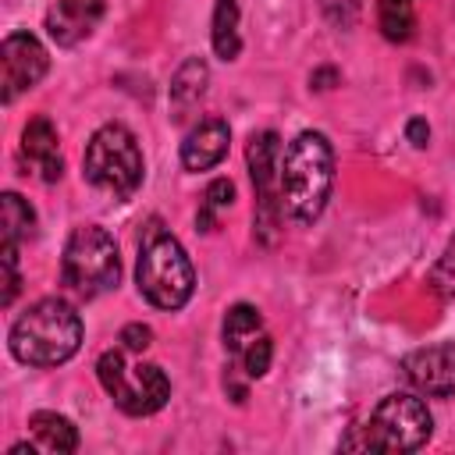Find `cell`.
<instances>
[{"mask_svg": "<svg viewBox=\"0 0 455 455\" xmlns=\"http://www.w3.org/2000/svg\"><path fill=\"white\" fill-rule=\"evenodd\" d=\"M210 39H213L217 57H224V60L238 57V50H242V39H238V0H217Z\"/></svg>", "mask_w": 455, "mask_h": 455, "instance_id": "17", "label": "cell"}, {"mask_svg": "<svg viewBox=\"0 0 455 455\" xmlns=\"http://www.w3.org/2000/svg\"><path fill=\"white\" fill-rule=\"evenodd\" d=\"M430 288H434L441 299H451V295H455V238L448 242V249H444L441 259L434 263V270H430Z\"/></svg>", "mask_w": 455, "mask_h": 455, "instance_id": "22", "label": "cell"}, {"mask_svg": "<svg viewBox=\"0 0 455 455\" xmlns=\"http://www.w3.org/2000/svg\"><path fill=\"white\" fill-rule=\"evenodd\" d=\"M82 171H85V181L96 185L100 192H107L114 199H128L139 192L146 164H142V149H139L135 135L124 124L110 121L92 132V139L85 146Z\"/></svg>", "mask_w": 455, "mask_h": 455, "instance_id": "5", "label": "cell"}, {"mask_svg": "<svg viewBox=\"0 0 455 455\" xmlns=\"http://www.w3.org/2000/svg\"><path fill=\"white\" fill-rule=\"evenodd\" d=\"M405 139H409L416 149H423V146L430 142V124H427L423 117H412V121L405 124Z\"/></svg>", "mask_w": 455, "mask_h": 455, "instance_id": "25", "label": "cell"}, {"mask_svg": "<svg viewBox=\"0 0 455 455\" xmlns=\"http://www.w3.org/2000/svg\"><path fill=\"white\" fill-rule=\"evenodd\" d=\"M235 359H238V366H242L245 377H252V380L263 377V373L270 370V359H274V341H270V334L263 331L259 338H252Z\"/></svg>", "mask_w": 455, "mask_h": 455, "instance_id": "21", "label": "cell"}, {"mask_svg": "<svg viewBox=\"0 0 455 455\" xmlns=\"http://www.w3.org/2000/svg\"><path fill=\"white\" fill-rule=\"evenodd\" d=\"M28 434L36 441L39 451H53V455H68L78 448V430L68 416L60 412H32L28 419Z\"/></svg>", "mask_w": 455, "mask_h": 455, "instance_id": "15", "label": "cell"}, {"mask_svg": "<svg viewBox=\"0 0 455 455\" xmlns=\"http://www.w3.org/2000/svg\"><path fill=\"white\" fill-rule=\"evenodd\" d=\"M434 416L427 402L412 391H395L377 402L370 419L359 427V437H345L341 448L359 451H416L430 441Z\"/></svg>", "mask_w": 455, "mask_h": 455, "instance_id": "4", "label": "cell"}, {"mask_svg": "<svg viewBox=\"0 0 455 455\" xmlns=\"http://www.w3.org/2000/svg\"><path fill=\"white\" fill-rule=\"evenodd\" d=\"M21 160L25 167H32L43 181H57L64 174V160H60V139L57 128L46 117H32L21 132Z\"/></svg>", "mask_w": 455, "mask_h": 455, "instance_id": "12", "label": "cell"}, {"mask_svg": "<svg viewBox=\"0 0 455 455\" xmlns=\"http://www.w3.org/2000/svg\"><path fill=\"white\" fill-rule=\"evenodd\" d=\"M245 160H249V174H252V185H256V235L270 245L274 235H277L281 213H284V203H281V139H277V132L252 135L249 149H245Z\"/></svg>", "mask_w": 455, "mask_h": 455, "instance_id": "8", "label": "cell"}, {"mask_svg": "<svg viewBox=\"0 0 455 455\" xmlns=\"http://www.w3.org/2000/svg\"><path fill=\"white\" fill-rule=\"evenodd\" d=\"M220 334H224V348H228L231 355H238L252 338H259V334H263V316H259V309H256V306H249V302L231 306V309H228V316H224Z\"/></svg>", "mask_w": 455, "mask_h": 455, "instance_id": "16", "label": "cell"}, {"mask_svg": "<svg viewBox=\"0 0 455 455\" xmlns=\"http://www.w3.org/2000/svg\"><path fill=\"white\" fill-rule=\"evenodd\" d=\"M4 242L18 245L21 238H28L36 231V210L18 196V192H4Z\"/></svg>", "mask_w": 455, "mask_h": 455, "instance_id": "18", "label": "cell"}, {"mask_svg": "<svg viewBox=\"0 0 455 455\" xmlns=\"http://www.w3.org/2000/svg\"><path fill=\"white\" fill-rule=\"evenodd\" d=\"M228 142H231V132H228V121L220 117H203L181 142V167L185 171H210L224 160L228 153Z\"/></svg>", "mask_w": 455, "mask_h": 455, "instance_id": "13", "label": "cell"}, {"mask_svg": "<svg viewBox=\"0 0 455 455\" xmlns=\"http://www.w3.org/2000/svg\"><path fill=\"white\" fill-rule=\"evenodd\" d=\"M103 18V0H53L46 11V32L57 46H78Z\"/></svg>", "mask_w": 455, "mask_h": 455, "instance_id": "11", "label": "cell"}, {"mask_svg": "<svg viewBox=\"0 0 455 455\" xmlns=\"http://www.w3.org/2000/svg\"><path fill=\"white\" fill-rule=\"evenodd\" d=\"M206 82H210V68L203 57H188L174 78H171V114L174 121H185L206 96Z\"/></svg>", "mask_w": 455, "mask_h": 455, "instance_id": "14", "label": "cell"}, {"mask_svg": "<svg viewBox=\"0 0 455 455\" xmlns=\"http://www.w3.org/2000/svg\"><path fill=\"white\" fill-rule=\"evenodd\" d=\"M320 7H323V14L334 21V25H341V28H348L355 18H359V0H320Z\"/></svg>", "mask_w": 455, "mask_h": 455, "instance_id": "23", "label": "cell"}, {"mask_svg": "<svg viewBox=\"0 0 455 455\" xmlns=\"http://www.w3.org/2000/svg\"><path fill=\"white\" fill-rule=\"evenodd\" d=\"M60 277L75 295H85V299L110 291L121 277V256H117L114 235L100 224L75 228L60 256Z\"/></svg>", "mask_w": 455, "mask_h": 455, "instance_id": "6", "label": "cell"}, {"mask_svg": "<svg viewBox=\"0 0 455 455\" xmlns=\"http://www.w3.org/2000/svg\"><path fill=\"white\" fill-rule=\"evenodd\" d=\"M7 345L25 366H60L82 345V316L64 299H39L11 323Z\"/></svg>", "mask_w": 455, "mask_h": 455, "instance_id": "1", "label": "cell"}, {"mask_svg": "<svg viewBox=\"0 0 455 455\" xmlns=\"http://www.w3.org/2000/svg\"><path fill=\"white\" fill-rule=\"evenodd\" d=\"M338 78V71H331V68H320V71H313L309 75V85L313 89H331V82Z\"/></svg>", "mask_w": 455, "mask_h": 455, "instance_id": "26", "label": "cell"}, {"mask_svg": "<svg viewBox=\"0 0 455 455\" xmlns=\"http://www.w3.org/2000/svg\"><path fill=\"white\" fill-rule=\"evenodd\" d=\"M402 380L427 398L455 395V341L416 348L402 359Z\"/></svg>", "mask_w": 455, "mask_h": 455, "instance_id": "10", "label": "cell"}, {"mask_svg": "<svg viewBox=\"0 0 455 455\" xmlns=\"http://www.w3.org/2000/svg\"><path fill=\"white\" fill-rule=\"evenodd\" d=\"M139 291L156 309H181L192 299L196 270L185 252V245L167 235L164 228H149L139 245V267H135Z\"/></svg>", "mask_w": 455, "mask_h": 455, "instance_id": "3", "label": "cell"}, {"mask_svg": "<svg viewBox=\"0 0 455 455\" xmlns=\"http://www.w3.org/2000/svg\"><path fill=\"white\" fill-rule=\"evenodd\" d=\"M121 341H124L128 352H146L149 341H153V331H149L146 323H128V327L121 331Z\"/></svg>", "mask_w": 455, "mask_h": 455, "instance_id": "24", "label": "cell"}, {"mask_svg": "<svg viewBox=\"0 0 455 455\" xmlns=\"http://www.w3.org/2000/svg\"><path fill=\"white\" fill-rule=\"evenodd\" d=\"M334 185V149L327 135L302 132L281 153V203L288 217L309 224L323 213Z\"/></svg>", "mask_w": 455, "mask_h": 455, "instance_id": "2", "label": "cell"}, {"mask_svg": "<svg viewBox=\"0 0 455 455\" xmlns=\"http://www.w3.org/2000/svg\"><path fill=\"white\" fill-rule=\"evenodd\" d=\"M377 25L391 43H405L412 36V0H380L377 4Z\"/></svg>", "mask_w": 455, "mask_h": 455, "instance_id": "19", "label": "cell"}, {"mask_svg": "<svg viewBox=\"0 0 455 455\" xmlns=\"http://www.w3.org/2000/svg\"><path fill=\"white\" fill-rule=\"evenodd\" d=\"M96 377H100L103 391L114 398V405L128 416H153L171 398V380L156 363H142V366L128 370L124 355L117 348H110L96 359Z\"/></svg>", "mask_w": 455, "mask_h": 455, "instance_id": "7", "label": "cell"}, {"mask_svg": "<svg viewBox=\"0 0 455 455\" xmlns=\"http://www.w3.org/2000/svg\"><path fill=\"white\" fill-rule=\"evenodd\" d=\"M231 199H235V185H231L228 178L210 181V188L203 192V206H199V213H196V224H199L203 231H213V228H217V210L231 206Z\"/></svg>", "mask_w": 455, "mask_h": 455, "instance_id": "20", "label": "cell"}, {"mask_svg": "<svg viewBox=\"0 0 455 455\" xmlns=\"http://www.w3.org/2000/svg\"><path fill=\"white\" fill-rule=\"evenodd\" d=\"M50 57L46 46L32 32H11L0 43V85H4V103H11L18 92L39 85L46 75Z\"/></svg>", "mask_w": 455, "mask_h": 455, "instance_id": "9", "label": "cell"}]
</instances>
